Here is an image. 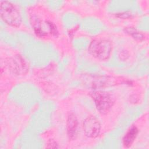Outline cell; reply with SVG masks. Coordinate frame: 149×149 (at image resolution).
<instances>
[{
  "label": "cell",
  "instance_id": "obj_8",
  "mask_svg": "<svg viewBox=\"0 0 149 149\" xmlns=\"http://www.w3.org/2000/svg\"><path fill=\"white\" fill-rule=\"evenodd\" d=\"M126 31L127 33H129L130 35H131L133 38H136V39H139V40H141L143 36L141 33H140V32L138 31L137 30L133 29V28H127L126 29Z\"/></svg>",
  "mask_w": 149,
  "mask_h": 149
},
{
  "label": "cell",
  "instance_id": "obj_5",
  "mask_svg": "<svg viewBox=\"0 0 149 149\" xmlns=\"http://www.w3.org/2000/svg\"><path fill=\"white\" fill-rule=\"evenodd\" d=\"M67 132L69 138H73L76 134L78 122L76 116L73 113H70L67 119Z\"/></svg>",
  "mask_w": 149,
  "mask_h": 149
},
{
  "label": "cell",
  "instance_id": "obj_3",
  "mask_svg": "<svg viewBox=\"0 0 149 149\" xmlns=\"http://www.w3.org/2000/svg\"><path fill=\"white\" fill-rule=\"evenodd\" d=\"M93 98L97 109L101 113H107L113 104V100L111 95L107 92H94L93 94Z\"/></svg>",
  "mask_w": 149,
  "mask_h": 149
},
{
  "label": "cell",
  "instance_id": "obj_2",
  "mask_svg": "<svg viewBox=\"0 0 149 149\" xmlns=\"http://www.w3.org/2000/svg\"><path fill=\"white\" fill-rule=\"evenodd\" d=\"M88 50L89 53L94 58L100 61H105L111 55L112 44L107 40L95 39L91 42Z\"/></svg>",
  "mask_w": 149,
  "mask_h": 149
},
{
  "label": "cell",
  "instance_id": "obj_6",
  "mask_svg": "<svg viewBox=\"0 0 149 149\" xmlns=\"http://www.w3.org/2000/svg\"><path fill=\"white\" fill-rule=\"evenodd\" d=\"M138 134V129L135 126H132L123 138V144L125 147H130L135 140Z\"/></svg>",
  "mask_w": 149,
  "mask_h": 149
},
{
  "label": "cell",
  "instance_id": "obj_9",
  "mask_svg": "<svg viewBox=\"0 0 149 149\" xmlns=\"http://www.w3.org/2000/svg\"><path fill=\"white\" fill-rule=\"evenodd\" d=\"M58 144H56V143L54 140H50L47 144V148H57L58 147Z\"/></svg>",
  "mask_w": 149,
  "mask_h": 149
},
{
  "label": "cell",
  "instance_id": "obj_7",
  "mask_svg": "<svg viewBox=\"0 0 149 149\" xmlns=\"http://www.w3.org/2000/svg\"><path fill=\"white\" fill-rule=\"evenodd\" d=\"M11 65H12V66L13 72L16 71L20 73L21 72H23L24 70H27L26 65L24 60L20 57L14 59V60L12 61Z\"/></svg>",
  "mask_w": 149,
  "mask_h": 149
},
{
  "label": "cell",
  "instance_id": "obj_4",
  "mask_svg": "<svg viewBox=\"0 0 149 149\" xmlns=\"http://www.w3.org/2000/svg\"><path fill=\"white\" fill-rule=\"evenodd\" d=\"M83 131L86 135L91 138L97 137L100 132L101 125L98 120L94 116H88L83 122Z\"/></svg>",
  "mask_w": 149,
  "mask_h": 149
},
{
  "label": "cell",
  "instance_id": "obj_1",
  "mask_svg": "<svg viewBox=\"0 0 149 149\" xmlns=\"http://www.w3.org/2000/svg\"><path fill=\"white\" fill-rule=\"evenodd\" d=\"M1 17L8 24L18 27L21 23V16L18 8L9 1H2L0 5Z\"/></svg>",
  "mask_w": 149,
  "mask_h": 149
}]
</instances>
